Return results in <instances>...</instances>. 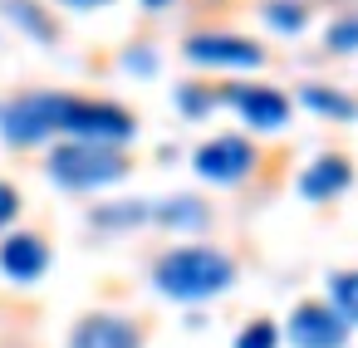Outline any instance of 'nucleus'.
<instances>
[{
	"instance_id": "nucleus-21",
	"label": "nucleus",
	"mask_w": 358,
	"mask_h": 348,
	"mask_svg": "<svg viewBox=\"0 0 358 348\" xmlns=\"http://www.w3.org/2000/svg\"><path fill=\"white\" fill-rule=\"evenodd\" d=\"M15 211H20V191H15L10 182H0V226H10Z\"/></svg>"
},
{
	"instance_id": "nucleus-20",
	"label": "nucleus",
	"mask_w": 358,
	"mask_h": 348,
	"mask_svg": "<svg viewBox=\"0 0 358 348\" xmlns=\"http://www.w3.org/2000/svg\"><path fill=\"white\" fill-rule=\"evenodd\" d=\"M177 103H182V113H192V118H196V113H206V108L216 103V94H211V89H201V84H182V89H177Z\"/></svg>"
},
{
	"instance_id": "nucleus-1",
	"label": "nucleus",
	"mask_w": 358,
	"mask_h": 348,
	"mask_svg": "<svg viewBox=\"0 0 358 348\" xmlns=\"http://www.w3.org/2000/svg\"><path fill=\"white\" fill-rule=\"evenodd\" d=\"M231 280H236V265L216 245H177L152 265V284L167 299H211L231 289Z\"/></svg>"
},
{
	"instance_id": "nucleus-15",
	"label": "nucleus",
	"mask_w": 358,
	"mask_h": 348,
	"mask_svg": "<svg viewBox=\"0 0 358 348\" xmlns=\"http://www.w3.org/2000/svg\"><path fill=\"white\" fill-rule=\"evenodd\" d=\"M265 25H275L280 35H299L309 25V10L299 0H265Z\"/></svg>"
},
{
	"instance_id": "nucleus-24",
	"label": "nucleus",
	"mask_w": 358,
	"mask_h": 348,
	"mask_svg": "<svg viewBox=\"0 0 358 348\" xmlns=\"http://www.w3.org/2000/svg\"><path fill=\"white\" fill-rule=\"evenodd\" d=\"M143 6H152V10H162V6H172V0H143Z\"/></svg>"
},
{
	"instance_id": "nucleus-5",
	"label": "nucleus",
	"mask_w": 358,
	"mask_h": 348,
	"mask_svg": "<svg viewBox=\"0 0 358 348\" xmlns=\"http://www.w3.org/2000/svg\"><path fill=\"white\" fill-rule=\"evenodd\" d=\"M289 343H294V348H343V343H348V324H343L329 304L304 299V304H294V314H289Z\"/></svg>"
},
{
	"instance_id": "nucleus-17",
	"label": "nucleus",
	"mask_w": 358,
	"mask_h": 348,
	"mask_svg": "<svg viewBox=\"0 0 358 348\" xmlns=\"http://www.w3.org/2000/svg\"><path fill=\"white\" fill-rule=\"evenodd\" d=\"M275 343H280V328L270 319H255V324H245L236 333V348H275Z\"/></svg>"
},
{
	"instance_id": "nucleus-14",
	"label": "nucleus",
	"mask_w": 358,
	"mask_h": 348,
	"mask_svg": "<svg viewBox=\"0 0 358 348\" xmlns=\"http://www.w3.org/2000/svg\"><path fill=\"white\" fill-rule=\"evenodd\" d=\"M329 309L353 328L358 324V270H338L329 275Z\"/></svg>"
},
{
	"instance_id": "nucleus-13",
	"label": "nucleus",
	"mask_w": 358,
	"mask_h": 348,
	"mask_svg": "<svg viewBox=\"0 0 358 348\" xmlns=\"http://www.w3.org/2000/svg\"><path fill=\"white\" fill-rule=\"evenodd\" d=\"M148 216H157L162 226H177V231H201L206 226V206L196 196H167L162 206H152Z\"/></svg>"
},
{
	"instance_id": "nucleus-11",
	"label": "nucleus",
	"mask_w": 358,
	"mask_h": 348,
	"mask_svg": "<svg viewBox=\"0 0 358 348\" xmlns=\"http://www.w3.org/2000/svg\"><path fill=\"white\" fill-rule=\"evenodd\" d=\"M348 182H353V167L343 162V157H314L309 167H304V177H299V191L309 196V201H329V196H338V191H348Z\"/></svg>"
},
{
	"instance_id": "nucleus-4",
	"label": "nucleus",
	"mask_w": 358,
	"mask_h": 348,
	"mask_svg": "<svg viewBox=\"0 0 358 348\" xmlns=\"http://www.w3.org/2000/svg\"><path fill=\"white\" fill-rule=\"evenodd\" d=\"M64 133L74 143H99V147H118L138 133L133 113L108 103V99H69V113H64Z\"/></svg>"
},
{
	"instance_id": "nucleus-7",
	"label": "nucleus",
	"mask_w": 358,
	"mask_h": 348,
	"mask_svg": "<svg viewBox=\"0 0 358 348\" xmlns=\"http://www.w3.org/2000/svg\"><path fill=\"white\" fill-rule=\"evenodd\" d=\"M206 182H241L250 167H255V147L245 143V138H236V133H221V138H211V143H201L196 147V162H192Z\"/></svg>"
},
{
	"instance_id": "nucleus-9",
	"label": "nucleus",
	"mask_w": 358,
	"mask_h": 348,
	"mask_svg": "<svg viewBox=\"0 0 358 348\" xmlns=\"http://www.w3.org/2000/svg\"><path fill=\"white\" fill-rule=\"evenodd\" d=\"M69 348H143V328L123 314H89L74 324Z\"/></svg>"
},
{
	"instance_id": "nucleus-22",
	"label": "nucleus",
	"mask_w": 358,
	"mask_h": 348,
	"mask_svg": "<svg viewBox=\"0 0 358 348\" xmlns=\"http://www.w3.org/2000/svg\"><path fill=\"white\" fill-rule=\"evenodd\" d=\"M123 64H128V69H143V74H148V69H152L157 59H152V50H133V55H123Z\"/></svg>"
},
{
	"instance_id": "nucleus-19",
	"label": "nucleus",
	"mask_w": 358,
	"mask_h": 348,
	"mask_svg": "<svg viewBox=\"0 0 358 348\" xmlns=\"http://www.w3.org/2000/svg\"><path fill=\"white\" fill-rule=\"evenodd\" d=\"M152 206H143V201H128V206H103V211H94V221L99 226H133V221H143Z\"/></svg>"
},
{
	"instance_id": "nucleus-10",
	"label": "nucleus",
	"mask_w": 358,
	"mask_h": 348,
	"mask_svg": "<svg viewBox=\"0 0 358 348\" xmlns=\"http://www.w3.org/2000/svg\"><path fill=\"white\" fill-rule=\"evenodd\" d=\"M0 270L10 280H20V284H30V280H40L50 270V245L35 231H15V235L0 240Z\"/></svg>"
},
{
	"instance_id": "nucleus-12",
	"label": "nucleus",
	"mask_w": 358,
	"mask_h": 348,
	"mask_svg": "<svg viewBox=\"0 0 358 348\" xmlns=\"http://www.w3.org/2000/svg\"><path fill=\"white\" fill-rule=\"evenodd\" d=\"M299 103L314 108V113H324V118H358V103H353L348 94L329 89V84H304V89H299Z\"/></svg>"
},
{
	"instance_id": "nucleus-6",
	"label": "nucleus",
	"mask_w": 358,
	"mask_h": 348,
	"mask_svg": "<svg viewBox=\"0 0 358 348\" xmlns=\"http://www.w3.org/2000/svg\"><path fill=\"white\" fill-rule=\"evenodd\" d=\"M221 99H226L250 128H260V133H275V128L289 123V99H285L280 89H265V84H231Z\"/></svg>"
},
{
	"instance_id": "nucleus-18",
	"label": "nucleus",
	"mask_w": 358,
	"mask_h": 348,
	"mask_svg": "<svg viewBox=\"0 0 358 348\" xmlns=\"http://www.w3.org/2000/svg\"><path fill=\"white\" fill-rule=\"evenodd\" d=\"M6 10H10V15H15L25 30H35L40 40H50V35H55V25H50V20H45V15L30 6V0H6Z\"/></svg>"
},
{
	"instance_id": "nucleus-8",
	"label": "nucleus",
	"mask_w": 358,
	"mask_h": 348,
	"mask_svg": "<svg viewBox=\"0 0 358 348\" xmlns=\"http://www.w3.org/2000/svg\"><path fill=\"white\" fill-rule=\"evenodd\" d=\"M182 55L192 64H226V69H260L265 64V50L255 40H241V35H192Z\"/></svg>"
},
{
	"instance_id": "nucleus-3",
	"label": "nucleus",
	"mask_w": 358,
	"mask_h": 348,
	"mask_svg": "<svg viewBox=\"0 0 358 348\" xmlns=\"http://www.w3.org/2000/svg\"><path fill=\"white\" fill-rule=\"evenodd\" d=\"M69 99L74 94H20L0 108V133L15 147H30V143H45L55 133H64V113H69Z\"/></svg>"
},
{
	"instance_id": "nucleus-2",
	"label": "nucleus",
	"mask_w": 358,
	"mask_h": 348,
	"mask_svg": "<svg viewBox=\"0 0 358 348\" xmlns=\"http://www.w3.org/2000/svg\"><path fill=\"white\" fill-rule=\"evenodd\" d=\"M128 172V157L118 147H99V143H64L50 152V177L69 191H94L108 187Z\"/></svg>"
},
{
	"instance_id": "nucleus-23",
	"label": "nucleus",
	"mask_w": 358,
	"mask_h": 348,
	"mask_svg": "<svg viewBox=\"0 0 358 348\" xmlns=\"http://www.w3.org/2000/svg\"><path fill=\"white\" fill-rule=\"evenodd\" d=\"M59 6H69V10H94V6H108V0H59Z\"/></svg>"
},
{
	"instance_id": "nucleus-16",
	"label": "nucleus",
	"mask_w": 358,
	"mask_h": 348,
	"mask_svg": "<svg viewBox=\"0 0 358 348\" xmlns=\"http://www.w3.org/2000/svg\"><path fill=\"white\" fill-rule=\"evenodd\" d=\"M329 50H338V55H353L358 50V10L353 15H338L329 25Z\"/></svg>"
}]
</instances>
